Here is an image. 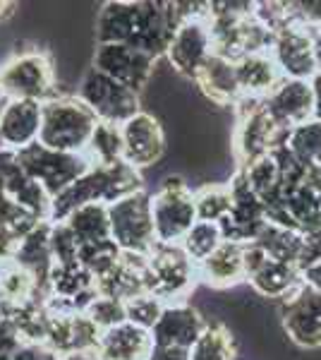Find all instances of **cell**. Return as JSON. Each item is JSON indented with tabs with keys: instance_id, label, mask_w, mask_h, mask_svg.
Segmentation results:
<instances>
[{
	"instance_id": "obj_1",
	"label": "cell",
	"mask_w": 321,
	"mask_h": 360,
	"mask_svg": "<svg viewBox=\"0 0 321 360\" xmlns=\"http://www.w3.org/2000/svg\"><path fill=\"white\" fill-rule=\"evenodd\" d=\"M183 22L178 3L154 0H110L98 10L96 44H122L156 60L166 58L175 29Z\"/></svg>"
},
{
	"instance_id": "obj_2",
	"label": "cell",
	"mask_w": 321,
	"mask_h": 360,
	"mask_svg": "<svg viewBox=\"0 0 321 360\" xmlns=\"http://www.w3.org/2000/svg\"><path fill=\"white\" fill-rule=\"evenodd\" d=\"M144 188V176L125 161L110 166H89V171L60 193L51 205V224H58L84 205H106Z\"/></svg>"
},
{
	"instance_id": "obj_3",
	"label": "cell",
	"mask_w": 321,
	"mask_h": 360,
	"mask_svg": "<svg viewBox=\"0 0 321 360\" xmlns=\"http://www.w3.org/2000/svg\"><path fill=\"white\" fill-rule=\"evenodd\" d=\"M96 125V115L79 101L77 94H58L41 106L39 144L55 152L84 154Z\"/></svg>"
},
{
	"instance_id": "obj_4",
	"label": "cell",
	"mask_w": 321,
	"mask_h": 360,
	"mask_svg": "<svg viewBox=\"0 0 321 360\" xmlns=\"http://www.w3.org/2000/svg\"><path fill=\"white\" fill-rule=\"evenodd\" d=\"M230 152L237 168L264 159L285 142V132L271 120L264 98H240L232 106Z\"/></svg>"
},
{
	"instance_id": "obj_5",
	"label": "cell",
	"mask_w": 321,
	"mask_h": 360,
	"mask_svg": "<svg viewBox=\"0 0 321 360\" xmlns=\"http://www.w3.org/2000/svg\"><path fill=\"white\" fill-rule=\"evenodd\" d=\"M0 91L5 101L46 103L58 96V77L51 56L41 49L22 51L0 68Z\"/></svg>"
},
{
	"instance_id": "obj_6",
	"label": "cell",
	"mask_w": 321,
	"mask_h": 360,
	"mask_svg": "<svg viewBox=\"0 0 321 360\" xmlns=\"http://www.w3.org/2000/svg\"><path fill=\"white\" fill-rule=\"evenodd\" d=\"M151 219L159 245H180L197 224L195 190L183 176H166L151 193Z\"/></svg>"
},
{
	"instance_id": "obj_7",
	"label": "cell",
	"mask_w": 321,
	"mask_h": 360,
	"mask_svg": "<svg viewBox=\"0 0 321 360\" xmlns=\"http://www.w3.org/2000/svg\"><path fill=\"white\" fill-rule=\"evenodd\" d=\"M199 281V269L180 245H156L147 257L144 288L161 303H185Z\"/></svg>"
},
{
	"instance_id": "obj_8",
	"label": "cell",
	"mask_w": 321,
	"mask_h": 360,
	"mask_svg": "<svg viewBox=\"0 0 321 360\" xmlns=\"http://www.w3.org/2000/svg\"><path fill=\"white\" fill-rule=\"evenodd\" d=\"M108 221L110 238L120 248V252L149 255L159 245L151 219V193L147 188L113 202L108 207Z\"/></svg>"
},
{
	"instance_id": "obj_9",
	"label": "cell",
	"mask_w": 321,
	"mask_h": 360,
	"mask_svg": "<svg viewBox=\"0 0 321 360\" xmlns=\"http://www.w3.org/2000/svg\"><path fill=\"white\" fill-rule=\"evenodd\" d=\"M77 98L96 115L98 123L125 125L132 115L142 111V98L137 91L127 89L125 84L115 82L91 68L79 79Z\"/></svg>"
},
{
	"instance_id": "obj_10",
	"label": "cell",
	"mask_w": 321,
	"mask_h": 360,
	"mask_svg": "<svg viewBox=\"0 0 321 360\" xmlns=\"http://www.w3.org/2000/svg\"><path fill=\"white\" fill-rule=\"evenodd\" d=\"M17 159H20L27 176L34 183H39L53 200L60 193H65L70 185L84 176L91 166L84 154L55 152V149H48L39 142L17 152Z\"/></svg>"
},
{
	"instance_id": "obj_11",
	"label": "cell",
	"mask_w": 321,
	"mask_h": 360,
	"mask_svg": "<svg viewBox=\"0 0 321 360\" xmlns=\"http://www.w3.org/2000/svg\"><path fill=\"white\" fill-rule=\"evenodd\" d=\"M156 65H159L156 58L122 44H96L94 56H91V70L125 84L137 94L147 89L156 72Z\"/></svg>"
},
{
	"instance_id": "obj_12",
	"label": "cell",
	"mask_w": 321,
	"mask_h": 360,
	"mask_svg": "<svg viewBox=\"0 0 321 360\" xmlns=\"http://www.w3.org/2000/svg\"><path fill=\"white\" fill-rule=\"evenodd\" d=\"M214 53L211 29H209V8L202 15L185 17L175 29L166 58L173 72L185 79H195L207 58Z\"/></svg>"
},
{
	"instance_id": "obj_13",
	"label": "cell",
	"mask_w": 321,
	"mask_h": 360,
	"mask_svg": "<svg viewBox=\"0 0 321 360\" xmlns=\"http://www.w3.org/2000/svg\"><path fill=\"white\" fill-rule=\"evenodd\" d=\"M281 322L297 348H321V293L300 283L288 298L281 300Z\"/></svg>"
},
{
	"instance_id": "obj_14",
	"label": "cell",
	"mask_w": 321,
	"mask_h": 360,
	"mask_svg": "<svg viewBox=\"0 0 321 360\" xmlns=\"http://www.w3.org/2000/svg\"><path fill=\"white\" fill-rule=\"evenodd\" d=\"M230 193H232V205H230V214L221 221V231H223L225 240L232 243H252L256 233L264 229V224L268 221L266 219V207L264 202L256 197L252 190H249L247 180H244L242 171H232L230 180Z\"/></svg>"
},
{
	"instance_id": "obj_15",
	"label": "cell",
	"mask_w": 321,
	"mask_h": 360,
	"mask_svg": "<svg viewBox=\"0 0 321 360\" xmlns=\"http://www.w3.org/2000/svg\"><path fill=\"white\" fill-rule=\"evenodd\" d=\"M314 39L317 32L307 27H288L273 34L268 56L281 70L283 79H312L317 75V58H314Z\"/></svg>"
},
{
	"instance_id": "obj_16",
	"label": "cell",
	"mask_w": 321,
	"mask_h": 360,
	"mask_svg": "<svg viewBox=\"0 0 321 360\" xmlns=\"http://www.w3.org/2000/svg\"><path fill=\"white\" fill-rule=\"evenodd\" d=\"M122 144H125V164L137 168L156 166L166 154V132L154 113L139 111L122 125Z\"/></svg>"
},
{
	"instance_id": "obj_17",
	"label": "cell",
	"mask_w": 321,
	"mask_h": 360,
	"mask_svg": "<svg viewBox=\"0 0 321 360\" xmlns=\"http://www.w3.org/2000/svg\"><path fill=\"white\" fill-rule=\"evenodd\" d=\"M0 193L15 200L29 214H34L39 221H51L53 197L27 176L17 159V152H10V149H0Z\"/></svg>"
},
{
	"instance_id": "obj_18",
	"label": "cell",
	"mask_w": 321,
	"mask_h": 360,
	"mask_svg": "<svg viewBox=\"0 0 321 360\" xmlns=\"http://www.w3.org/2000/svg\"><path fill=\"white\" fill-rule=\"evenodd\" d=\"M209 319L202 315L192 303H168L163 307L159 322L151 329V341L154 346H168V348H183L190 351L195 341L199 339Z\"/></svg>"
},
{
	"instance_id": "obj_19",
	"label": "cell",
	"mask_w": 321,
	"mask_h": 360,
	"mask_svg": "<svg viewBox=\"0 0 321 360\" xmlns=\"http://www.w3.org/2000/svg\"><path fill=\"white\" fill-rule=\"evenodd\" d=\"M41 106L37 101H5L0 108V149L22 152L39 142Z\"/></svg>"
},
{
	"instance_id": "obj_20",
	"label": "cell",
	"mask_w": 321,
	"mask_h": 360,
	"mask_svg": "<svg viewBox=\"0 0 321 360\" xmlns=\"http://www.w3.org/2000/svg\"><path fill=\"white\" fill-rule=\"evenodd\" d=\"M271 120L288 132L290 127L312 120V84L307 79H281V84L264 98Z\"/></svg>"
},
{
	"instance_id": "obj_21",
	"label": "cell",
	"mask_w": 321,
	"mask_h": 360,
	"mask_svg": "<svg viewBox=\"0 0 321 360\" xmlns=\"http://www.w3.org/2000/svg\"><path fill=\"white\" fill-rule=\"evenodd\" d=\"M192 82L197 84V89L202 91L204 98L211 101L214 106L232 108L242 98L235 63L228 60L223 56H216V53L209 56Z\"/></svg>"
},
{
	"instance_id": "obj_22",
	"label": "cell",
	"mask_w": 321,
	"mask_h": 360,
	"mask_svg": "<svg viewBox=\"0 0 321 360\" xmlns=\"http://www.w3.org/2000/svg\"><path fill=\"white\" fill-rule=\"evenodd\" d=\"M48 233H51V221L39 224L37 229H32L20 243H17L15 257H13V264L22 266V269L34 276V281H37L41 288L44 300L48 298V276L55 266Z\"/></svg>"
},
{
	"instance_id": "obj_23",
	"label": "cell",
	"mask_w": 321,
	"mask_h": 360,
	"mask_svg": "<svg viewBox=\"0 0 321 360\" xmlns=\"http://www.w3.org/2000/svg\"><path fill=\"white\" fill-rule=\"evenodd\" d=\"M151 348H154V341L147 329L122 322L108 332H101L96 353L101 360H147Z\"/></svg>"
},
{
	"instance_id": "obj_24",
	"label": "cell",
	"mask_w": 321,
	"mask_h": 360,
	"mask_svg": "<svg viewBox=\"0 0 321 360\" xmlns=\"http://www.w3.org/2000/svg\"><path fill=\"white\" fill-rule=\"evenodd\" d=\"M242 243L223 240L214 255H209L197 266L199 278L211 288H235L244 281V262H242Z\"/></svg>"
},
{
	"instance_id": "obj_25",
	"label": "cell",
	"mask_w": 321,
	"mask_h": 360,
	"mask_svg": "<svg viewBox=\"0 0 321 360\" xmlns=\"http://www.w3.org/2000/svg\"><path fill=\"white\" fill-rule=\"evenodd\" d=\"M242 98H266L281 84L283 75L268 53H252L235 60Z\"/></svg>"
},
{
	"instance_id": "obj_26",
	"label": "cell",
	"mask_w": 321,
	"mask_h": 360,
	"mask_svg": "<svg viewBox=\"0 0 321 360\" xmlns=\"http://www.w3.org/2000/svg\"><path fill=\"white\" fill-rule=\"evenodd\" d=\"M244 281L249 283V288L268 300H283L300 286V269L293 264H283L276 259L266 257L264 264L256 271H252Z\"/></svg>"
},
{
	"instance_id": "obj_27",
	"label": "cell",
	"mask_w": 321,
	"mask_h": 360,
	"mask_svg": "<svg viewBox=\"0 0 321 360\" xmlns=\"http://www.w3.org/2000/svg\"><path fill=\"white\" fill-rule=\"evenodd\" d=\"M63 224L72 231L77 238L79 248L101 245V243H110V221H108V207L106 205H84L74 209L63 219Z\"/></svg>"
},
{
	"instance_id": "obj_28",
	"label": "cell",
	"mask_w": 321,
	"mask_h": 360,
	"mask_svg": "<svg viewBox=\"0 0 321 360\" xmlns=\"http://www.w3.org/2000/svg\"><path fill=\"white\" fill-rule=\"evenodd\" d=\"M252 243H256L271 259L283 264H293L297 266L300 262V252H302V233L290 229H283L278 224L266 221L264 229L256 233Z\"/></svg>"
},
{
	"instance_id": "obj_29",
	"label": "cell",
	"mask_w": 321,
	"mask_h": 360,
	"mask_svg": "<svg viewBox=\"0 0 321 360\" xmlns=\"http://www.w3.org/2000/svg\"><path fill=\"white\" fill-rule=\"evenodd\" d=\"M235 339L218 319H209L202 336L190 348V360H235Z\"/></svg>"
},
{
	"instance_id": "obj_30",
	"label": "cell",
	"mask_w": 321,
	"mask_h": 360,
	"mask_svg": "<svg viewBox=\"0 0 321 360\" xmlns=\"http://www.w3.org/2000/svg\"><path fill=\"white\" fill-rule=\"evenodd\" d=\"M237 171H242L249 190L264 202V207H271L278 200V193H281V168H278L273 152L264 156V159L249 164L247 168H237Z\"/></svg>"
},
{
	"instance_id": "obj_31",
	"label": "cell",
	"mask_w": 321,
	"mask_h": 360,
	"mask_svg": "<svg viewBox=\"0 0 321 360\" xmlns=\"http://www.w3.org/2000/svg\"><path fill=\"white\" fill-rule=\"evenodd\" d=\"M84 156L91 166H110L125 161V144H122V125L98 123Z\"/></svg>"
},
{
	"instance_id": "obj_32",
	"label": "cell",
	"mask_w": 321,
	"mask_h": 360,
	"mask_svg": "<svg viewBox=\"0 0 321 360\" xmlns=\"http://www.w3.org/2000/svg\"><path fill=\"white\" fill-rule=\"evenodd\" d=\"M285 149L297 156L302 164L319 168L321 171V123L307 120L302 125H295L285 132Z\"/></svg>"
},
{
	"instance_id": "obj_33",
	"label": "cell",
	"mask_w": 321,
	"mask_h": 360,
	"mask_svg": "<svg viewBox=\"0 0 321 360\" xmlns=\"http://www.w3.org/2000/svg\"><path fill=\"white\" fill-rule=\"evenodd\" d=\"M232 193L228 183H204L195 190V212L197 221L221 224L230 214Z\"/></svg>"
},
{
	"instance_id": "obj_34",
	"label": "cell",
	"mask_w": 321,
	"mask_h": 360,
	"mask_svg": "<svg viewBox=\"0 0 321 360\" xmlns=\"http://www.w3.org/2000/svg\"><path fill=\"white\" fill-rule=\"evenodd\" d=\"M225 240L223 231H221L218 224L211 221H197L192 229L188 231V236L183 238L180 248L185 250V255L199 266L209 255H214L216 250L221 248V243Z\"/></svg>"
},
{
	"instance_id": "obj_35",
	"label": "cell",
	"mask_w": 321,
	"mask_h": 360,
	"mask_svg": "<svg viewBox=\"0 0 321 360\" xmlns=\"http://www.w3.org/2000/svg\"><path fill=\"white\" fill-rule=\"evenodd\" d=\"M39 224H44V221H39L34 214H29L27 209H22L15 200H10L8 195L0 193V233H8L17 238V240H22V238L32 229H37Z\"/></svg>"
},
{
	"instance_id": "obj_36",
	"label": "cell",
	"mask_w": 321,
	"mask_h": 360,
	"mask_svg": "<svg viewBox=\"0 0 321 360\" xmlns=\"http://www.w3.org/2000/svg\"><path fill=\"white\" fill-rule=\"evenodd\" d=\"M163 307H166V303H161L156 295L139 293V295H134V298L125 300V322H130V324H134V327L151 332V329H154V324L159 322Z\"/></svg>"
},
{
	"instance_id": "obj_37",
	"label": "cell",
	"mask_w": 321,
	"mask_h": 360,
	"mask_svg": "<svg viewBox=\"0 0 321 360\" xmlns=\"http://www.w3.org/2000/svg\"><path fill=\"white\" fill-rule=\"evenodd\" d=\"M84 315L94 322L98 332H108V329L125 322V300L110 298V295H96L84 310Z\"/></svg>"
},
{
	"instance_id": "obj_38",
	"label": "cell",
	"mask_w": 321,
	"mask_h": 360,
	"mask_svg": "<svg viewBox=\"0 0 321 360\" xmlns=\"http://www.w3.org/2000/svg\"><path fill=\"white\" fill-rule=\"evenodd\" d=\"M48 243L55 264H79V243L63 221L51 224Z\"/></svg>"
},
{
	"instance_id": "obj_39",
	"label": "cell",
	"mask_w": 321,
	"mask_h": 360,
	"mask_svg": "<svg viewBox=\"0 0 321 360\" xmlns=\"http://www.w3.org/2000/svg\"><path fill=\"white\" fill-rule=\"evenodd\" d=\"M3 351H5V360H58L55 351H51L44 344H32V341H20L13 348H3Z\"/></svg>"
},
{
	"instance_id": "obj_40",
	"label": "cell",
	"mask_w": 321,
	"mask_h": 360,
	"mask_svg": "<svg viewBox=\"0 0 321 360\" xmlns=\"http://www.w3.org/2000/svg\"><path fill=\"white\" fill-rule=\"evenodd\" d=\"M317 259H321V226L302 236V252H300V262H297V269H302V266L317 262Z\"/></svg>"
},
{
	"instance_id": "obj_41",
	"label": "cell",
	"mask_w": 321,
	"mask_h": 360,
	"mask_svg": "<svg viewBox=\"0 0 321 360\" xmlns=\"http://www.w3.org/2000/svg\"><path fill=\"white\" fill-rule=\"evenodd\" d=\"M300 283L307 288H312V291L321 293V259H317V262L307 264L300 269Z\"/></svg>"
},
{
	"instance_id": "obj_42",
	"label": "cell",
	"mask_w": 321,
	"mask_h": 360,
	"mask_svg": "<svg viewBox=\"0 0 321 360\" xmlns=\"http://www.w3.org/2000/svg\"><path fill=\"white\" fill-rule=\"evenodd\" d=\"M147 360H190V351H183V348H168V346H154Z\"/></svg>"
},
{
	"instance_id": "obj_43",
	"label": "cell",
	"mask_w": 321,
	"mask_h": 360,
	"mask_svg": "<svg viewBox=\"0 0 321 360\" xmlns=\"http://www.w3.org/2000/svg\"><path fill=\"white\" fill-rule=\"evenodd\" d=\"M17 243H20L17 238L8 236V233H0V269L13 262L15 250H17Z\"/></svg>"
},
{
	"instance_id": "obj_44",
	"label": "cell",
	"mask_w": 321,
	"mask_h": 360,
	"mask_svg": "<svg viewBox=\"0 0 321 360\" xmlns=\"http://www.w3.org/2000/svg\"><path fill=\"white\" fill-rule=\"evenodd\" d=\"M309 84H312V120L321 123V75H314Z\"/></svg>"
},
{
	"instance_id": "obj_45",
	"label": "cell",
	"mask_w": 321,
	"mask_h": 360,
	"mask_svg": "<svg viewBox=\"0 0 321 360\" xmlns=\"http://www.w3.org/2000/svg\"><path fill=\"white\" fill-rule=\"evenodd\" d=\"M58 360H101L96 353V348H91V351H67V353H60Z\"/></svg>"
},
{
	"instance_id": "obj_46",
	"label": "cell",
	"mask_w": 321,
	"mask_h": 360,
	"mask_svg": "<svg viewBox=\"0 0 321 360\" xmlns=\"http://www.w3.org/2000/svg\"><path fill=\"white\" fill-rule=\"evenodd\" d=\"M314 58H317V75H321V34L317 32L314 39Z\"/></svg>"
},
{
	"instance_id": "obj_47",
	"label": "cell",
	"mask_w": 321,
	"mask_h": 360,
	"mask_svg": "<svg viewBox=\"0 0 321 360\" xmlns=\"http://www.w3.org/2000/svg\"><path fill=\"white\" fill-rule=\"evenodd\" d=\"M10 312H13V305L8 303V298H5V293H3V288H0V317L10 315Z\"/></svg>"
},
{
	"instance_id": "obj_48",
	"label": "cell",
	"mask_w": 321,
	"mask_h": 360,
	"mask_svg": "<svg viewBox=\"0 0 321 360\" xmlns=\"http://www.w3.org/2000/svg\"><path fill=\"white\" fill-rule=\"evenodd\" d=\"M17 8L15 3H0V22L5 20V17H10L13 15V10Z\"/></svg>"
},
{
	"instance_id": "obj_49",
	"label": "cell",
	"mask_w": 321,
	"mask_h": 360,
	"mask_svg": "<svg viewBox=\"0 0 321 360\" xmlns=\"http://www.w3.org/2000/svg\"><path fill=\"white\" fill-rule=\"evenodd\" d=\"M0 98H3V91H0Z\"/></svg>"
},
{
	"instance_id": "obj_50",
	"label": "cell",
	"mask_w": 321,
	"mask_h": 360,
	"mask_svg": "<svg viewBox=\"0 0 321 360\" xmlns=\"http://www.w3.org/2000/svg\"><path fill=\"white\" fill-rule=\"evenodd\" d=\"M319 34H321V29H319Z\"/></svg>"
}]
</instances>
